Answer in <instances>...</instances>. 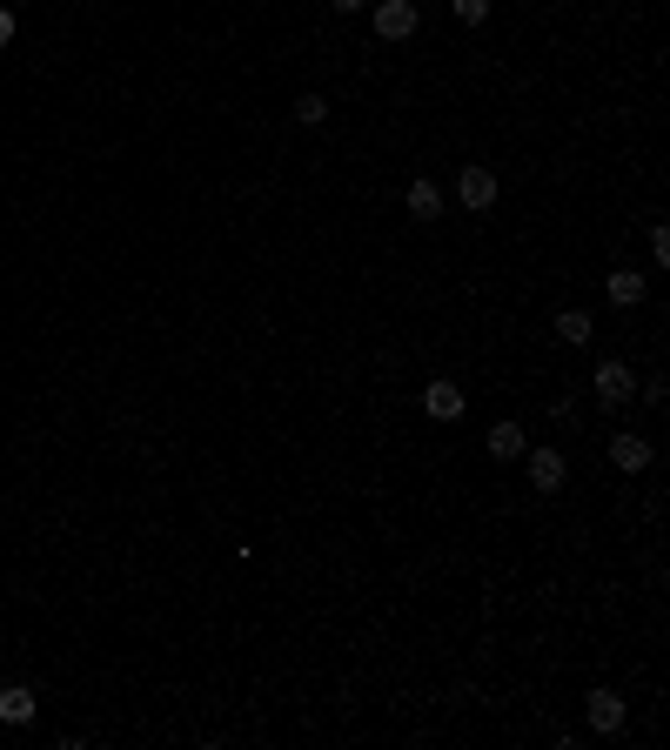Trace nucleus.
<instances>
[{"label":"nucleus","instance_id":"obj_1","mask_svg":"<svg viewBox=\"0 0 670 750\" xmlns=\"http://www.w3.org/2000/svg\"><path fill=\"white\" fill-rule=\"evenodd\" d=\"M630 396H637V375H630V362H597V402H603V409H624Z\"/></svg>","mask_w":670,"mask_h":750},{"label":"nucleus","instance_id":"obj_2","mask_svg":"<svg viewBox=\"0 0 670 750\" xmlns=\"http://www.w3.org/2000/svg\"><path fill=\"white\" fill-rule=\"evenodd\" d=\"M376 34L382 41H409V34H416V0H382L376 7Z\"/></svg>","mask_w":670,"mask_h":750},{"label":"nucleus","instance_id":"obj_3","mask_svg":"<svg viewBox=\"0 0 670 750\" xmlns=\"http://www.w3.org/2000/svg\"><path fill=\"white\" fill-rule=\"evenodd\" d=\"M590 730H603V737L624 730V697L617 690H590Z\"/></svg>","mask_w":670,"mask_h":750},{"label":"nucleus","instance_id":"obj_4","mask_svg":"<svg viewBox=\"0 0 670 750\" xmlns=\"http://www.w3.org/2000/svg\"><path fill=\"white\" fill-rule=\"evenodd\" d=\"M423 409H429L436 422H456V416H463V389H456V382H429V389H423Z\"/></svg>","mask_w":670,"mask_h":750},{"label":"nucleus","instance_id":"obj_5","mask_svg":"<svg viewBox=\"0 0 670 750\" xmlns=\"http://www.w3.org/2000/svg\"><path fill=\"white\" fill-rule=\"evenodd\" d=\"M563 476H570V463H563L557 449H536V456H530V483L543 489V496H550V489H563Z\"/></svg>","mask_w":670,"mask_h":750},{"label":"nucleus","instance_id":"obj_6","mask_svg":"<svg viewBox=\"0 0 670 750\" xmlns=\"http://www.w3.org/2000/svg\"><path fill=\"white\" fill-rule=\"evenodd\" d=\"M456 195H463V208H490V201H496V175H490V168H463Z\"/></svg>","mask_w":670,"mask_h":750},{"label":"nucleus","instance_id":"obj_7","mask_svg":"<svg viewBox=\"0 0 670 750\" xmlns=\"http://www.w3.org/2000/svg\"><path fill=\"white\" fill-rule=\"evenodd\" d=\"M610 463L637 476V469L650 463V442H644V436H630V429H624V436H610Z\"/></svg>","mask_w":670,"mask_h":750},{"label":"nucleus","instance_id":"obj_8","mask_svg":"<svg viewBox=\"0 0 670 750\" xmlns=\"http://www.w3.org/2000/svg\"><path fill=\"white\" fill-rule=\"evenodd\" d=\"M0 724H34V690H27V684L0 690Z\"/></svg>","mask_w":670,"mask_h":750},{"label":"nucleus","instance_id":"obj_9","mask_svg":"<svg viewBox=\"0 0 670 750\" xmlns=\"http://www.w3.org/2000/svg\"><path fill=\"white\" fill-rule=\"evenodd\" d=\"M409 215L436 221V215H443V188H436V181H409Z\"/></svg>","mask_w":670,"mask_h":750},{"label":"nucleus","instance_id":"obj_10","mask_svg":"<svg viewBox=\"0 0 670 750\" xmlns=\"http://www.w3.org/2000/svg\"><path fill=\"white\" fill-rule=\"evenodd\" d=\"M610 302H617V309H637V302H644V275H637V268H617V275H610Z\"/></svg>","mask_w":670,"mask_h":750},{"label":"nucleus","instance_id":"obj_11","mask_svg":"<svg viewBox=\"0 0 670 750\" xmlns=\"http://www.w3.org/2000/svg\"><path fill=\"white\" fill-rule=\"evenodd\" d=\"M490 456L496 463H516V456H523V429H516V422H496L490 429Z\"/></svg>","mask_w":670,"mask_h":750},{"label":"nucleus","instance_id":"obj_12","mask_svg":"<svg viewBox=\"0 0 670 750\" xmlns=\"http://www.w3.org/2000/svg\"><path fill=\"white\" fill-rule=\"evenodd\" d=\"M557 335H563V342H570V349H583V342L597 335V322H590V315H583V309H563V315H557Z\"/></svg>","mask_w":670,"mask_h":750},{"label":"nucleus","instance_id":"obj_13","mask_svg":"<svg viewBox=\"0 0 670 750\" xmlns=\"http://www.w3.org/2000/svg\"><path fill=\"white\" fill-rule=\"evenodd\" d=\"M295 121H302V128H322V121H329V101H322V94H302V101H295Z\"/></svg>","mask_w":670,"mask_h":750},{"label":"nucleus","instance_id":"obj_14","mask_svg":"<svg viewBox=\"0 0 670 750\" xmlns=\"http://www.w3.org/2000/svg\"><path fill=\"white\" fill-rule=\"evenodd\" d=\"M449 7H456V21H463V27L490 21V0H449Z\"/></svg>","mask_w":670,"mask_h":750},{"label":"nucleus","instance_id":"obj_15","mask_svg":"<svg viewBox=\"0 0 670 750\" xmlns=\"http://www.w3.org/2000/svg\"><path fill=\"white\" fill-rule=\"evenodd\" d=\"M14 41V14H7V7H0V47Z\"/></svg>","mask_w":670,"mask_h":750},{"label":"nucleus","instance_id":"obj_16","mask_svg":"<svg viewBox=\"0 0 670 750\" xmlns=\"http://www.w3.org/2000/svg\"><path fill=\"white\" fill-rule=\"evenodd\" d=\"M335 14H362V0H329Z\"/></svg>","mask_w":670,"mask_h":750}]
</instances>
